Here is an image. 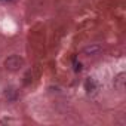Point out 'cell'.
I'll list each match as a JSON object with an SVG mask.
<instances>
[{"instance_id": "obj_1", "label": "cell", "mask_w": 126, "mask_h": 126, "mask_svg": "<svg viewBox=\"0 0 126 126\" xmlns=\"http://www.w3.org/2000/svg\"><path fill=\"white\" fill-rule=\"evenodd\" d=\"M22 64H24V61H22L18 55H12V56H9V58L6 59V62H5L6 68H9V70H18V68H21Z\"/></svg>"}]
</instances>
